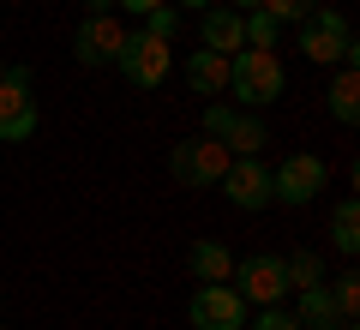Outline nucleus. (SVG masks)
<instances>
[{"instance_id": "a211bd4d", "label": "nucleus", "mask_w": 360, "mask_h": 330, "mask_svg": "<svg viewBox=\"0 0 360 330\" xmlns=\"http://www.w3.org/2000/svg\"><path fill=\"white\" fill-rule=\"evenodd\" d=\"M283 270H288V288H319L324 282V258L319 253H288Z\"/></svg>"}, {"instance_id": "ddd939ff", "label": "nucleus", "mask_w": 360, "mask_h": 330, "mask_svg": "<svg viewBox=\"0 0 360 330\" xmlns=\"http://www.w3.org/2000/svg\"><path fill=\"white\" fill-rule=\"evenodd\" d=\"M186 84H193L198 96H222V90H229V54L193 49V54H186Z\"/></svg>"}, {"instance_id": "5701e85b", "label": "nucleus", "mask_w": 360, "mask_h": 330, "mask_svg": "<svg viewBox=\"0 0 360 330\" xmlns=\"http://www.w3.org/2000/svg\"><path fill=\"white\" fill-rule=\"evenodd\" d=\"M252 330H300V318L288 312V306H258V318H252Z\"/></svg>"}, {"instance_id": "f257e3e1", "label": "nucleus", "mask_w": 360, "mask_h": 330, "mask_svg": "<svg viewBox=\"0 0 360 330\" xmlns=\"http://www.w3.org/2000/svg\"><path fill=\"white\" fill-rule=\"evenodd\" d=\"M229 90L240 96V108H270L288 90V72L270 49H234L229 54Z\"/></svg>"}, {"instance_id": "dca6fc26", "label": "nucleus", "mask_w": 360, "mask_h": 330, "mask_svg": "<svg viewBox=\"0 0 360 330\" xmlns=\"http://www.w3.org/2000/svg\"><path fill=\"white\" fill-rule=\"evenodd\" d=\"M324 96H330V115L342 120V127H354V120H360V72H354V66H342V72L330 78Z\"/></svg>"}, {"instance_id": "4be33fe9", "label": "nucleus", "mask_w": 360, "mask_h": 330, "mask_svg": "<svg viewBox=\"0 0 360 330\" xmlns=\"http://www.w3.org/2000/svg\"><path fill=\"white\" fill-rule=\"evenodd\" d=\"M144 30H150V37H168V42H174V30H180V6L168 0V6H156V13H144Z\"/></svg>"}, {"instance_id": "f03ea898", "label": "nucleus", "mask_w": 360, "mask_h": 330, "mask_svg": "<svg viewBox=\"0 0 360 330\" xmlns=\"http://www.w3.org/2000/svg\"><path fill=\"white\" fill-rule=\"evenodd\" d=\"M300 54L312 66H354L360 49H354V30L336 6H319L312 18H300Z\"/></svg>"}, {"instance_id": "b1692460", "label": "nucleus", "mask_w": 360, "mask_h": 330, "mask_svg": "<svg viewBox=\"0 0 360 330\" xmlns=\"http://www.w3.org/2000/svg\"><path fill=\"white\" fill-rule=\"evenodd\" d=\"M115 6H127L132 18H144V13H156V6H168V0H115Z\"/></svg>"}, {"instance_id": "9b49d317", "label": "nucleus", "mask_w": 360, "mask_h": 330, "mask_svg": "<svg viewBox=\"0 0 360 330\" xmlns=\"http://www.w3.org/2000/svg\"><path fill=\"white\" fill-rule=\"evenodd\" d=\"M217 186H229V204H234V210H264V204H276V192H270V163H264V156H234L229 174H222Z\"/></svg>"}, {"instance_id": "423d86ee", "label": "nucleus", "mask_w": 360, "mask_h": 330, "mask_svg": "<svg viewBox=\"0 0 360 330\" xmlns=\"http://www.w3.org/2000/svg\"><path fill=\"white\" fill-rule=\"evenodd\" d=\"M205 132L229 144V156H258L270 144V127L258 120V108H229V102H210L205 108Z\"/></svg>"}, {"instance_id": "bb28decb", "label": "nucleus", "mask_w": 360, "mask_h": 330, "mask_svg": "<svg viewBox=\"0 0 360 330\" xmlns=\"http://www.w3.org/2000/svg\"><path fill=\"white\" fill-rule=\"evenodd\" d=\"M174 6H198V13H205V6H217V0H174Z\"/></svg>"}, {"instance_id": "f3484780", "label": "nucleus", "mask_w": 360, "mask_h": 330, "mask_svg": "<svg viewBox=\"0 0 360 330\" xmlns=\"http://www.w3.org/2000/svg\"><path fill=\"white\" fill-rule=\"evenodd\" d=\"M330 246H336L342 258L360 253V204H354V198H342V204L330 210Z\"/></svg>"}, {"instance_id": "1a4fd4ad", "label": "nucleus", "mask_w": 360, "mask_h": 330, "mask_svg": "<svg viewBox=\"0 0 360 330\" xmlns=\"http://www.w3.org/2000/svg\"><path fill=\"white\" fill-rule=\"evenodd\" d=\"M193 330H246V300L234 294V282H198L186 300Z\"/></svg>"}, {"instance_id": "412c9836", "label": "nucleus", "mask_w": 360, "mask_h": 330, "mask_svg": "<svg viewBox=\"0 0 360 330\" xmlns=\"http://www.w3.org/2000/svg\"><path fill=\"white\" fill-rule=\"evenodd\" d=\"M246 49H276V18L258 6V13H246Z\"/></svg>"}, {"instance_id": "aec40b11", "label": "nucleus", "mask_w": 360, "mask_h": 330, "mask_svg": "<svg viewBox=\"0 0 360 330\" xmlns=\"http://www.w3.org/2000/svg\"><path fill=\"white\" fill-rule=\"evenodd\" d=\"M324 288H330V300H336V312H342V318L360 312V277H354V270H348V277H336V282H324Z\"/></svg>"}, {"instance_id": "7ed1b4c3", "label": "nucleus", "mask_w": 360, "mask_h": 330, "mask_svg": "<svg viewBox=\"0 0 360 330\" xmlns=\"http://www.w3.org/2000/svg\"><path fill=\"white\" fill-rule=\"evenodd\" d=\"M37 139V72L30 66H6L0 78V144Z\"/></svg>"}, {"instance_id": "4468645a", "label": "nucleus", "mask_w": 360, "mask_h": 330, "mask_svg": "<svg viewBox=\"0 0 360 330\" xmlns=\"http://www.w3.org/2000/svg\"><path fill=\"white\" fill-rule=\"evenodd\" d=\"M186 270H193V282H229L234 277V253L222 241H193L186 246Z\"/></svg>"}, {"instance_id": "2eb2a0df", "label": "nucleus", "mask_w": 360, "mask_h": 330, "mask_svg": "<svg viewBox=\"0 0 360 330\" xmlns=\"http://www.w3.org/2000/svg\"><path fill=\"white\" fill-rule=\"evenodd\" d=\"M300 294V330H336V324H342V312H336V300H330V288H324V282H319V288H295Z\"/></svg>"}, {"instance_id": "39448f33", "label": "nucleus", "mask_w": 360, "mask_h": 330, "mask_svg": "<svg viewBox=\"0 0 360 330\" xmlns=\"http://www.w3.org/2000/svg\"><path fill=\"white\" fill-rule=\"evenodd\" d=\"M229 144L210 139V132H198V139H180L174 151H168V174L180 180V186H217L222 174H229Z\"/></svg>"}, {"instance_id": "a878e982", "label": "nucleus", "mask_w": 360, "mask_h": 330, "mask_svg": "<svg viewBox=\"0 0 360 330\" xmlns=\"http://www.w3.org/2000/svg\"><path fill=\"white\" fill-rule=\"evenodd\" d=\"M234 13H258V6H264V0H229Z\"/></svg>"}, {"instance_id": "c85d7f7f", "label": "nucleus", "mask_w": 360, "mask_h": 330, "mask_svg": "<svg viewBox=\"0 0 360 330\" xmlns=\"http://www.w3.org/2000/svg\"><path fill=\"white\" fill-rule=\"evenodd\" d=\"M0 330H6V324H0Z\"/></svg>"}, {"instance_id": "6ab92c4d", "label": "nucleus", "mask_w": 360, "mask_h": 330, "mask_svg": "<svg viewBox=\"0 0 360 330\" xmlns=\"http://www.w3.org/2000/svg\"><path fill=\"white\" fill-rule=\"evenodd\" d=\"M324 0H264V13L276 18V25H300V18H312Z\"/></svg>"}, {"instance_id": "cd10ccee", "label": "nucleus", "mask_w": 360, "mask_h": 330, "mask_svg": "<svg viewBox=\"0 0 360 330\" xmlns=\"http://www.w3.org/2000/svg\"><path fill=\"white\" fill-rule=\"evenodd\" d=\"M0 78H6V61H0Z\"/></svg>"}, {"instance_id": "20e7f679", "label": "nucleus", "mask_w": 360, "mask_h": 330, "mask_svg": "<svg viewBox=\"0 0 360 330\" xmlns=\"http://www.w3.org/2000/svg\"><path fill=\"white\" fill-rule=\"evenodd\" d=\"M168 66H174V49H168V37H150V30H127V42H120V54H115V72L127 78V84L156 90V84L168 78Z\"/></svg>"}, {"instance_id": "393cba45", "label": "nucleus", "mask_w": 360, "mask_h": 330, "mask_svg": "<svg viewBox=\"0 0 360 330\" xmlns=\"http://www.w3.org/2000/svg\"><path fill=\"white\" fill-rule=\"evenodd\" d=\"M84 13H115V0H84Z\"/></svg>"}, {"instance_id": "0eeeda50", "label": "nucleus", "mask_w": 360, "mask_h": 330, "mask_svg": "<svg viewBox=\"0 0 360 330\" xmlns=\"http://www.w3.org/2000/svg\"><path fill=\"white\" fill-rule=\"evenodd\" d=\"M234 294H240L246 306H283L288 294V270L276 253H252V258H234Z\"/></svg>"}, {"instance_id": "6e6552de", "label": "nucleus", "mask_w": 360, "mask_h": 330, "mask_svg": "<svg viewBox=\"0 0 360 330\" xmlns=\"http://www.w3.org/2000/svg\"><path fill=\"white\" fill-rule=\"evenodd\" d=\"M324 180H330V168H324V156H312V151H295V156H283V163L270 168L276 204H312L324 192Z\"/></svg>"}, {"instance_id": "f8f14e48", "label": "nucleus", "mask_w": 360, "mask_h": 330, "mask_svg": "<svg viewBox=\"0 0 360 330\" xmlns=\"http://www.w3.org/2000/svg\"><path fill=\"white\" fill-rule=\"evenodd\" d=\"M198 37H205V49H217V54L246 49V13H234L229 0H217V6H205V18H198Z\"/></svg>"}, {"instance_id": "9d476101", "label": "nucleus", "mask_w": 360, "mask_h": 330, "mask_svg": "<svg viewBox=\"0 0 360 330\" xmlns=\"http://www.w3.org/2000/svg\"><path fill=\"white\" fill-rule=\"evenodd\" d=\"M120 42H127V25L115 13H84L78 37H72V54H78V66H115Z\"/></svg>"}]
</instances>
